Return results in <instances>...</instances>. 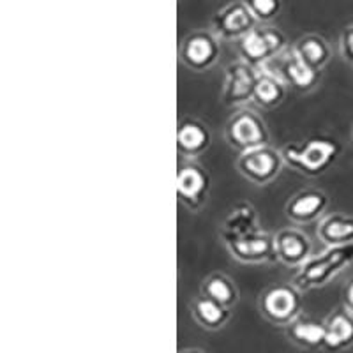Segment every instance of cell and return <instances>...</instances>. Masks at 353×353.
<instances>
[{
    "mask_svg": "<svg viewBox=\"0 0 353 353\" xmlns=\"http://www.w3.org/2000/svg\"><path fill=\"white\" fill-rule=\"evenodd\" d=\"M292 48L309 68L316 71H323L332 61V48L329 41L320 34H304L292 44Z\"/></svg>",
    "mask_w": 353,
    "mask_h": 353,
    "instance_id": "cell-20",
    "label": "cell"
},
{
    "mask_svg": "<svg viewBox=\"0 0 353 353\" xmlns=\"http://www.w3.org/2000/svg\"><path fill=\"white\" fill-rule=\"evenodd\" d=\"M212 188L209 170L196 161H185L176 172V198L189 212L198 214L207 207Z\"/></svg>",
    "mask_w": 353,
    "mask_h": 353,
    "instance_id": "cell-8",
    "label": "cell"
},
{
    "mask_svg": "<svg viewBox=\"0 0 353 353\" xmlns=\"http://www.w3.org/2000/svg\"><path fill=\"white\" fill-rule=\"evenodd\" d=\"M225 248L230 256L244 265L276 263V241L274 233L258 230V232L241 235V237L225 239Z\"/></svg>",
    "mask_w": 353,
    "mask_h": 353,
    "instance_id": "cell-11",
    "label": "cell"
},
{
    "mask_svg": "<svg viewBox=\"0 0 353 353\" xmlns=\"http://www.w3.org/2000/svg\"><path fill=\"white\" fill-rule=\"evenodd\" d=\"M353 265V244L325 248L314 253L293 276V285L301 292L325 288Z\"/></svg>",
    "mask_w": 353,
    "mask_h": 353,
    "instance_id": "cell-2",
    "label": "cell"
},
{
    "mask_svg": "<svg viewBox=\"0 0 353 353\" xmlns=\"http://www.w3.org/2000/svg\"><path fill=\"white\" fill-rule=\"evenodd\" d=\"M244 4L253 12L258 23H270L283 9V0H244Z\"/></svg>",
    "mask_w": 353,
    "mask_h": 353,
    "instance_id": "cell-24",
    "label": "cell"
},
{
    "mask_svg": "<svg viewBox=\"0 0 353 353\" xmlns=\"http://www.w3.org/2000/svg\"><path fill=\"white\" fill-rule=\"evenodd\" d=\"M200 293L228 309L235 307L239 304V299H241V292H239L235 281H233L232 277L226 276L225 272L209 274L201 281Z\"/></svg>",
    "mask_w": 353,
    "mask_h": 353,
    "instance_id": "cell-22",
    "label": "cell"
},
{
    "mask_svg": "<svg viewBox=\"0 0 353 353\" xmlns=\"http://www.w3.org/2000/svg\"><path fill=\"white\" fill-rule=\"evenodd\" d=\"M343 305L353 314V277L345 285L343 290Z\"/></svg>",
    "mask_w": 353,
    "mask_h": 353,
    "instance_id": "cell-26",
    "label": "cell"
},
{
    "mask_svg": "<svg viewBox=\"0 0 353 353\" xmlns=\"http://www.w3.org/2000/svg\"><path fill=\"white\" fill-rule=\"evenodd\" d=\"M286 337L292 345L302 350H325L327 329L325 321L314 320L311 316L301 314L288 327H285Z\"/></svg>",
    "mask_w": 353,
    "mask_h": 353,
    "instance_id": "cell-16",
    "label": "cell"
},
{
    "mask_svg": "<svg viewBox=\"0 0 353 353\" xmlns=\"http://www.w3.org/2000/svg\"><path fill=\"white\" fill-rule=\"evenodd\" d=\"M261 230L258 210L249 201H239L226 212L225 219L221 223V239H232L248 235Z\"/></svg>",
    "mask_w": 353,
    "mask_h": 353,
    "instance_id": "cell-18",
    "label": "cell"
},
{
    "mask_svg": "<svg viewBox=\"0 0 353 353\" xmlns=\"http://www.w3.org/2000/svg\"><path fill=\"white\" fill-rule=\"evenodd\" d=\"M191 314L201 329L210 332L225 329L232 320V309L217 304L216 301L205 297L201 293L191 301Z\"/></svg>",
    "mask_w": 353,
    "mask_h": 353,
    "instance_id": "cell-21",
    "label": "cell"
},
{
    "mask_svg": "<svg viewBox=\"0 0 353 353\" xmlns=\"http://www.w3.org/2000/svg\"><path fill=\"white\" fill-rule=\"evenodd\" d=\"M225 140L239 154L270 143L269 125L253 108H241L233 113L225 125Z\"/></svg>",
    "mask_w": 353,
    "mask_h": 353,
    "instance_id": "cell-4",
    "label": "cell"
},
{
    "mask_svg": "<svg viewBox=\"0 0 353 353\" xmlns=\"http://www.w3.org/2000/svg\"><path fill=\"white\" fill-rule=\"evenodd\" d=\"M212 145V131L198 117H182L176 124V150L185 159L203 156Z\"/></svg>",
    "mask_w": 353,
    "mask_h": 353,
    "instance_id": "cell-15",
    "label": "cell"
},
{
    "mask_svg": "<svg viewBox=\"0 0 353 353\" xmlns=\"http://www.w3.org/2000/svg\"><path fill=\"white\" fill-rule=\"evenodd\" d=\"M179 59H181L182 65H185L189 71H209L221 59V39L210 28L191 30L181 41Z\"/></svg>",
    "mask_w": 353,
    "mask_h": 353,
    "instance_id": "cell-9",
    "label": "cell"
},
{
    "mask_svg": "<svg viewBox=\"0 0 353 353\" xmlns=\"http://www.w3.org/2000/svg\"><path fill=\"white\" fill-rule=\"evenodd\" d=\"M256 25L260 23L244 4V0H232L217 9L210 18V30L221 41H233V43L244 39Z\"/></svg>",
    "mask_w": 353,
    "mask_h": 353,
    "instance_id": "cell-12",
    "label": "cell"
},
{
    "mask_svg": "<svg viewBox=\"0 0 353 353\" xmlns=\"http://www.w3.org/2000/svg\"><path fill=\"white\" fill-rule=\"evenodd\" d=\"M277 261L290 269H299L313 256V241L304 230L286 226L274 233Z\"/></svg>",
    "mask_w": 353,
    "mask_h": 353,
    "instance_id": "cell-13",
    "label": "cell"
},
{
    "mask_svg": "<svg viewBox=\"0 0 353 353\" xmlns=\"http://www.w3.org/2000/svg\"><path fill=\"white\" fill-rule=\"evenodd\" d=\"M325 350L329 353H339L353 346V314L348 309H336L325 318Z\"/></svg>",
    "mask_w": 353,
    "mask_h": 353,
    "instance_id": "cell-19",
    "label": "cell"
},
{
    "mask_svg": "<svg viewBox=\"0 0 353 353\" xmlns=\"http://www.w3.org/2000/svg\"><path fill=\"white\" fill-rule=\"evenodd\" d=\"M288 90L290 88L286 87L285 81H281L270 72L261 71L256 87H254L253 103L261 110H276L285 103Z\"/></svg>",
    "mask_w": 353,
    "mask_h": 353,
    "instance_id": "cell-23",
    "label": "cell"
},
{
    "mask_svg": "<svg viewBox=\"0 0 353 353\" xmlns=\"http://www.w3.org/2000/svg\"><path fill=\"white\" fill-rule=\"evenodd\" d=\"M329 210V196L318 188H305L293 194L285 205V216L293 225L304 226L318 223Z\"/></svg>",
    "mask_w": 353,
    "mask_h": 353,
    "instance_id": "cell-14",
    "label": "cell"
},
{
    "mask_svg": "<svg viewBox=\"0 0 353 353\" xmlns=\"http://www.w3.org/2000/svg\"><path fill=\"white\" fill-rule=\"evenodd\" d=\"M179 353H207V352H203V350L200 348H185V350H181Z\"/></svg>",
    "mask_w": 353,
    "mask_h": 353,
    "instance_id": "cell-27",
    "label": "cell"
},
{
    "mask_svg": "<svg viewBox=\"0 0 353 353\" xmlns=\"http://www.w3.org/2000/svg\"><path fill=\"white\" fill-rule=\"evenodd\" d=\"M352 138H353V128H352Z\"/></svg>",
    "mask_w": 353,
    "mask_h": 353,
    "instance_id": "cell-28",
    "label": "cell"
},
{
    "mask_svg": "<svg viewBox=\"0 0 353 353\" xmlns=\"http://www.w3.org/2000/svg\"><path fill=\"white\" fill-rule=\"evenodd\" d=\"M316 237L325 248L353 244V216L345 212L325 214L318 221Z\"/></svg>",
    "mask_w": 353,
    "mask_h": 353,
    "instance_id": "cell-17",
    "label": "cell"
},
{
    "mask_svg": "<svg viewBox=\"0 0 353 353\" xmlns=\"http://www.w3.org/2000/svg\"><path fill=\"white\" fill-rule=\"evenodd\" d=\"M258 311L277 327H288L302 314V292L293 283L270 285L258 297Z\"/></svg>",
    "mask_w": 353,
    "mask_h": 353,
    "instance_id": "cell-3",
    "label": "cell"
},
{
    "mask_svg": "<svg viewBox=\"0 0 353 353\" xmlns=\"http://www.w3.org/2000/svg\"><path fill=\"white\" fill-rule=\"evenodd\" d=\"M235 166L237 172L251 184L267 185L281 175L286 165L281 149L267 143L239 154Z\"/></svg>",
    "mask_w": 353,
    "mask_h": 353,
    "instance_id": "cell-6",
    "label": "cell"
},
{
    "mask_svg": "<svg viewBox=\"0 0 353 353\" xmlns=\"http://www.w3.org/2000/svg\"><path fill=\"white\" fill-rule=\"evenodd\" d=\"M260 69L285 81L286 87L299 94L313 92L321 81V71L309 68L301 57L293 52L292 46L281 55H277L276 59L261 65Z\"/></svg>",
    "mask_w": 353,
    "mask_h": 353,
    "instance_id": "cell-7",
    "label": "cell"
},
{
    "mask_svg": "<svg viewBox=\"0 0 353 353\" xmlns=\"http://www.w3.org/2000/svg\"><path fill=\"white\" fill-rule=\"evenodd\" d=\"M260 68L249 62L233 61L225 68L223 88H221V101L228 108H245L253 103L254 87L260 78Z\"/></svg>",
    "mask_w": 353,
    "mask_h": 353,
    "instance_id": "cell-10",
    "label": "cell"
},
{
    "mask_svg": "<svg viewBox=\"0 0 353 353\" xmlns=\"http://www.w3.org/2000/svg\"><path fill=\"white\" fill-rule=\"evenodd\" d=\"M285 165L301 175L316 179L329 172L343 152V145L330 137H313L292 141L281 149Z\"/></svg>",
    "mask_w": 353,
    "mask_h": 353,
    "instance_id": "cell-1",
    "label": "cell"
},
{
    "mask_svg": "<svg viewBox=\"0 0 353 353\" xmlns=\"http://www.w3.org/2000/svg\"><path fill=\"white\" fill-rule=\"evenodd\" d=\"M237 44L242 61L256 65V68H261L290 48L286 34L281 28L274 27L270 23L256 25Z\"/></svg>",
    "mask_w": 353,
    "mask_h": 353,
    "instance_id": "cell-5",
    "label": "cell"
},
{
    "mask_svg": "<svg viewBox=\"0 0 353 353\" xmlns=\"http://www.w3.org/2000/svg\"><path fill=\"white\" fill-rule=\"evenodd\" d=\"M339 52H341L343 61L353 65V23L343 28L339 36Z\"/></svg>",
    "mask_w": 353,
    "mask_h": 353,
    "instance_id": "cell-25",
    "label": "cell"
}]
</instances>
